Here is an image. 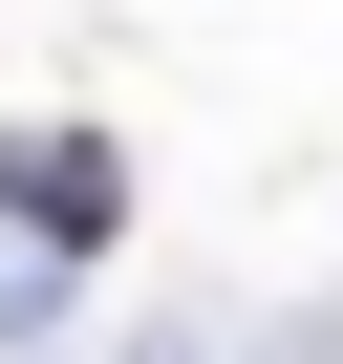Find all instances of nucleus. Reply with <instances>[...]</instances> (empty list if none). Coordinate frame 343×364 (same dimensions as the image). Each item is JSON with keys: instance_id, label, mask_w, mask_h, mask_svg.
Wrapping results in <instances>:
<instances>
[{"instance_id": "nucleus-1", "label": "nucleus", "mask_w": 343, "mask_h": 364, "mask_svg": "<svg viewBox=\"0 0 343 364\" xmlns=\"http://www.w3.org/2000/svg\"><path fill=\"white\" fill-rule=\"evenodd\" d=\"M0 193H22L43 236H107V215H129V171H107L86 129H22V150H0Z\"/></svg>"}]
</instances>
